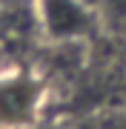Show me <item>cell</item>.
I'll use <instances>...</instances> for the list:
<instances>
[{
    "instance_id": "1",
    "label": "cell",
    "mask_w": 126,
    "mask_h": 129,
    "mask_svg": "<svg viewBox=\"0 0 126 129\" xmlns=\"http://www.w3.org/2000/svg\"><path fill=\"white\" fill-rule=\"evenodd\" d=\"M49 86L37 72L9 66L0 72V129H37Z\"/></svg>"
},
{
    "instance_id": "2",
    "label": "cell",
    "mask_w": 126,
    "mask_h": 129,
    "mask_svg": "<svg viewBox=\"0 0 126 129\" xmlns=\"http://www.w3.org/2000/svg\"><path fill=\"white\" fill-rule=\"evenodd\" d=\"M34 20L52 43H83L95 35L100 14L92 0H34Z\"/></svg>"
},
{
    "instance_id": "3",
    "label": "cell",
    "mask_w": 126,
    "mask_h": 129,
    "mask_svg": "<svg viewBox=\"0 0 126 129\" xmlns=\"http://www.w3.org/2000/svg\"><path fill=\"white\" fill-rule=\"evenodd\" d=\"M100 17L115 20V23H126V0H92Z\"/></svg>"
},
{
    "instance_id": "4",
    "label": "cell",
    "mask_w": 126,
    "mask_h": 129,
    "mask_svg": "<svg viewBox=\"0 0 126 129\" xmlns=\"http://www.w3.org/2000/svg\"><path fill=\"white\" fill-rule=\"evenodd\" d=\"M0 3H6V0H0Z\"/></svg>"
}]
</instances>
